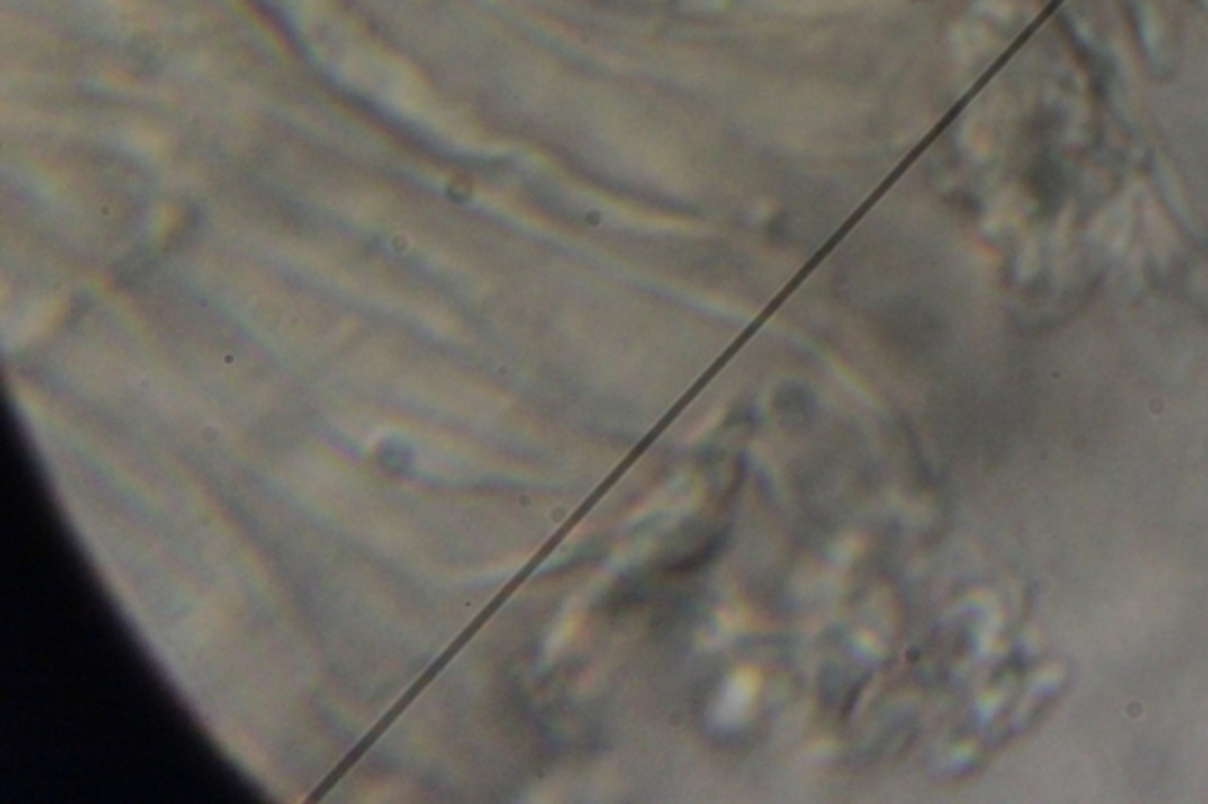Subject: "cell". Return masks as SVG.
<instances>
[]
</instances>
